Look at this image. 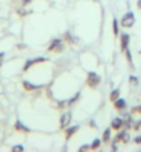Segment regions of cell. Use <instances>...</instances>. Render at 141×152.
Returning a JSON list of instances; mask_svg holds the SVG:
<instances>
[{
	"instance_id": "ba28073f",
	"label": "cell",
	"mask_w": 141,
	"mask_h": 152,
	"mask_svg": "<svg viewBox=\"0 0 141 152\" xmlns=\"http://www.w3.org/2000/svg\"><path fill=\"white\" fill-rule=\"evenodd\" d=\"M118 97H119V90H113V91L111 93V100H112V101H116Z\"/></svg>"
},
{
	"instance_id": "5bb4252c",
	"label": "cell",
	"mask_w": 141,
	"mask_h": 152,
	"mask_svg": "<svg viewBox=\"0 0 141 152\" xmlns=\"http://www.w3.org/2000/svg\"><path fill=\"white\" fill-rule=\"evenodd\" d=\"M98 144H100V140H94V144L91 145V148H97V147H98Z\"/></svg>"
},
{
	"instance_id": "5b68a950",
	"label": "cell",
	"mask_w": 141,
	"mask_h": 152,
	"mask_svg": "<svg viewBox=\"0 0 141 152\" xmlns=\"http://www.w3.org/2000/svg\"><path fill=\"white\" fill-rule=\"evenodd\" d=\"M126 107V102L123 98H118L116 101H115V108L116 109H123Z\"/></svg>"
},
{
	"instance_id": "9c48e42d",
	"label": "cell",
	"mask_w": 141,
	"mask_h": 152,
	"mask_svg": "<svg viewBox=\"0 0 141 152\" xmlns=\"http://www.w3.org/2000/svg\"><path fill=\"white\" fill-rule=\"evenodd\" d=\"M17 129H20V132H29V129L25 127V126H22V124H21V122H18V123H17Z\"/></svg>"
},
{
	"instance_id": "4fadbf2b",
	"label": "cell",
	"mask_w": 141,
	"mask_h": 152,
	"mask_svg": "<svg viewBox=\"0 0 141 152\" xmlns=\"http://www.w3.org/2000/svg\"><path fill=\"white\" fill-rule=\"evenodd\" d=\"M113 32H115V35L118 33V22L116 21H113Z\"/></svg>"
},
{
	"instance_id": "9a60e30c",
	"label": "cell",
	"mask_w": 141,
	"mask_h": 152,
	"mask_svg": "<svg viewBox=\"0 0 141 152\" xmlns=\"http://www.w3.org/2000/svg\"><path fill=\"white\" fill-rule=\"evenodd\" d=\"M3 58H4V54L3 53H0V66H1V64H3Z\"/></svg>"
},
{
	"instance_id": "6da1fadb",
	"label": "cell",
	"mask_w": 141,
	"mask_h": 152,
	"mask_svg": "<svg viewBox=\"0 0 141 152\" xmlns=\"http://www.w3.org/2000/svg\"><path fill=\"white\" fill-rule=\"evenodd\" d=\"M122 25L125 28H132L134 25V14L133 12H127L123 18H122Z\"/></svg>"
},
{
	"instance_id": "8fae6325",
	"label": "cell",
	"mask_w": 141,
	"mask_h": 152,
	"mask_svg": "<svg viewBox=\"0 0 141 152\" xmlns=\"http://www.w3.org/2000/svg\"><path fill=\"white\" fill-rule=\"evenodd\" d=\"M108 140H109V129L105 130V133H104V141H108Z\"/></svg>"
},
{
	"instance_id": "52a82bcc",
	"label": "cell",
	"mask_w": 141,
	"mask_h": 152,
	"mask_svg": "<svg viewBox=\"0 0 141 152\" xmlns=\"http://www.w3.org/2000/svg\"><path fill=\"white\" fill-rule=\"evenodd\" d=\"M127 44H129V35H123L122 36V48L127 50Z\"/></svg>"
},
{
	"instance_id": "ac0fdd59",
	"label": "cell",
	"mask_w": 141,
	"mask_h": 152,
	"mask_svg": "<svg viewBox=\"0 0 141 152\" xmlns=\"http://www.w3.org/2000/svg\"><path fill=\"white\" fill-rule=\"evenodd\" d=\"M136 111H137V112H140V113H141V107H137V109H136Z\"/></svg>"
},
{
	"instance_id": "3957f363",
	"label": "cell",
	"mask_w": 141,
	"mask_h": 152,
	"mask_svg": "<svg viewBox=\"0 0 141 152\" xmlns=\"http://www.w3.org/2000/svg\"><path fill=\"white\" fill-rule=\"evenodd\" d=\"M69 122H71V113H65V115H62V118H61V127H66L69 124Z\"/></svg>"
},
{
	"instance_id": "2e32d148",
	"label": "cell",
	"mask_w": 141,
	"mask_h": 152,
	"mask_svg": "<svg viewBox=\"0 0 141 152\" xmlns=\"http://www.w3.org/2000/svg\"><path fill=\"white\" fill-rule=\"evenodd\" d=\"M25 86H26V88H33V86L32 84H29L28 82H25Z\"/></svg>"
},
{
	"instance_id": "7c38bea8",
	"label": "cell",
	"mask_w": 141,
	"mask_h": 152,
	"mask_svg": "<svg viewBox=\"0 0 141 152\" xmlns=\"http://www.w3.org/2000/svg\"><path fill=\"white\" fill-rule=\"evenodd\" d=\"M12 149H14V151H22L24 147H22V145H15V147H12Z\"/></svg>"
},
{
	"instance_id": "277c9868",
	"label": "cell",
	"mask_w": 141,
	"mask_h": 152,
	"mask_svg": "<svg viewBox=\"0 0 141 152\" xmlns=\"http://www.w3.org/2000/svg\"><path fill=\"white\" fill-rule=\"evenodd\" d=\"M119 140H123V142H129V140H130L129 133H127V132H122V133H119V136L116 137V141H119Z\"/></svg>"
},
{
	"instance_id": "7a4b0ae2",
	"label": "cell",
	"mask_w": 141,
	"mask_h": 152,
	"mask_svg": "<svg viewBox=\"0 0 141 152\" xmlns=\"http://www.w3.org/2000/svg\"><path fill=\"white\" fill-rule=\"evenodd\" d=\"M98 83H100V76L94 72L89 73V84L90 86H91V87H96Z\"/></svg>"
},
{
	"instance_id": "8992f818",
	"label": "cell",
	"mask_w": 141,
	"mask_h": 152,
	"mask_svg": "<svg viewBox=\"0 0 141 152\" xmlns=\"http://www.w3.org/2000/svg\"><path fill=\"white\" fill-rule=\"evenodd\" d=\"M122 124H123V120H122L121 118H115V119L112 120V127L113 129H121Z\"/></svg>"
},
{
	"instance_id": "30bf717a",
	"label": "cell",
	"mask_w": 141,
	"mask_h": 152,
	"mask_svg": "<svg viewBox=\"0 0 141 152\" xmlns=\"http://www.w3.org/2000/svg\"><path fill=\"white\" fill-rule=\"evenodd\" d=\"M76 130H77L76 126H75V127H71V129H69V132H66V137H71V136L73 134V133L76 132Z\"/></svg>"
},
{
	"instance_id": "e0dca14e",
	"label": "cell",
	"mask_w": 141,
	"mask_h": 152,
	"mask_svg": "<svg viewBox=\"0 0 141 152\" xmlns=\"http://www.w3.org/2000/svg\"><path fill=\"white\" fill-rule=\"evenodd\" d=\"M134 141H136L137 144H141V136H140V137H137V138H136V140H134Z\"/></svg>"
}]
</instances>
